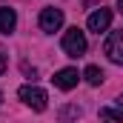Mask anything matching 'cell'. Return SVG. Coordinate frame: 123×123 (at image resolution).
Wrapping results in <instances>:
<instances>
[{
	"label": "cell",
	"mask_w": 123,
	"mask_h": 123,
	"mask_svg": "<svg viewBox=\"0 0 123 123\" xmlns=\"http://www.w3.org/2000/svg\"><path fill=\"white\" fill-rule=\"evenodd\" d=\"M77 80H80V74H77V69H60L55 77H52V83L63 89V92H69V89H74L77 86Z\"/></svg>",
	"instance_id": "obj_6"
},
{
	"label": "cell",
	"mask_w": 123,
	"mask_h": 123,
	"mask_svg": "<svg viewBox=\"0 0 123 123\" xmlns=\"http://www.w3.org/2000/svg\"><path fill=\"white\" fill-rule=\"evenodd\" d=\"M100 117H109V120H123L120 109H100Z\"/></svg>",
	"instance_id": "obj_9"
},
{
	"label": "cell",
	"mask_w": 123,
	"mask_h": 123,
	"mask_svg": "<svg viewBox=\"0 0 123 123\" xmlns=\"http://www.w3.org/2000/svg\"><path fill=\"white\" fill-rule=\"evenodd\" d=\"M3 72H6V57L0 55V74H3Z\"/></svg>",
	"instance_id": "obj_10"
},
{
	"label": "cell",
	"mask_w": 123,
	"mask_h": 123,
	"mask_svg": "<svg viewBox=\"0 0 123 123\" xmlns=\"http://www.w3.org/2000/svg\"><path fill=\"white\" fill-rule=\"evenodd\" d=\"M117 12H120V14H123V0H117Z\"/></svg>",
	"instance_id": "obj_11"
},
{
	"label": "cell",
	"mask_w": 123,
	"mask_h": 123,
	"mask_svg": "<svg viewBox=\"0 0 123 123\" xmlns=\"http://www.w3.org/2000/svg\"><path fill=\"white\" fill-rule=\"evenodd\" d=\"M63 52H66L69 57H80V55H86V34L77 29V26L63 34Z\"/></svg>",
	"instance_id": "obj_1"
},
{
	"label": "cell",
	"mask_w": 123,
	"mask_h": 123,
	"mask_svg": "<svg viewBox=\"0 0 123 123\" xmlns=\"http://www.w3.org/2000/svg\"><path fill=\"white\" fill-rule=\"evenodd\" d=\"M86 26H89V31H94V34H100V31H109V26H112V9H94L92 14H89V20H86Z\"/></svg>",
	"instance_id": "obj_5"
},
{
	"label": "cell",
	"mask_w": 123,
	"mask_h": 123,
	"mask_svg": "<svg viewBox=\"0 0 123 123\" xmlns=\"http://www.w3.org/2000/svg\"><path fill=\"white\" fill-rule=\"evenodd\" d=\"M17 97L29 106V109H34V112H46V92L40 89V86H20V92H17Z\"/></svg>",
	"instance_id": "obj_2"
},
{
	"label": "cell",
	"mask_w": 123,
	"mask_h": 123,
	"mask_svg": "<svg viewBox=\"0 0 123 123\" xmlns=\"http://www.w3.org/2000/svg\"><path fill=\"white\" fill-rule=\"evenodd\" d=\"M63 26V9H55V6H46L40 12V29L46 34H55V31Z\"/></svg>",
	"instance_id": "obj_4"
},
{
	"label": "cell",
	"mask_w": 123,
	"mask_h": 123,
	"mask_svg": "<svg viewBox=\"0 0 123 123\" xmlns=\"http://www.w3.org/2000/svg\"><path fill=\"white\" fill-rule=\"evenodd\" d=\"M117 109H120V112H123V94H120V100H117Z\"/></svg>",
	"instance_id": "obj_12"
},
{
	"label": "cell",
	"mask_w": 123,
	"mask_h": 123,
	"mask_svg": "<svg viewBox=\"0 0 123 123\" xmlns=\"http://www.w3.org/2000/svg\"><path fill=\"white\" fill-rule=\"evenodd\" d=\"M0 100H3V92H0Z\"/></svg>",
	"instance_id": "obj_13"
},
{
	"label": "cell",
	"mask_w": 123,
	"mask_h": 123,
	"mask_svg": "<svg viewBox=\"0 0 123 123\" xmlns=\"http://www.w3.org/2000/svg\"><path fill=\"white\" fill-rule=\"evenodd\" d=\"M83 77H86V83H89V86H100L106 74H103V69H97V66H86Z\"/></svg>",
	"instance_id": "obj_8"
},
{
	"label": "cell",
	"mask_w": 123,
	"mask_h": 123,
	"mask_svg": "<svg viewBox=\"0 0 123 123\" xmlns=\"http://www.w3.org/2000/svg\"><path fill=\"white\" fill-rule=\"evenodd\" d=\"M17 29V12L9 6H0V34H12Z\"/></svg>",
	"instance_id": "obj_7"
},
{
	"label": "cell",
	"mask_w": 123,
	"mask_h": 123,
	"mask_svg": "<svg viewBox=\"0 0 123 123\" xmlns=\"http://www.w3.org/2000/svg\"><path fill=\"white\" fill-rule=\"evenodd\" d=\"M103 52H106V57L112 63H123V29L117 31H109V37H106V43H103Z\"/></svg>",
	"instance_id": "obj_3"
}]
</instances>
